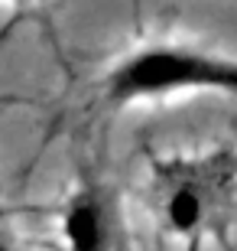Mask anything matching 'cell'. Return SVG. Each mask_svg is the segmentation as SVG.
<instances>
[{
	"instance_id": "6da1fadb",
	"label": "cell",
	"mask_w": 237,
	"mask_h": 251,
	"mask_svg": "<svg viewBox=\"0 0 237 251\" xmlns=\"http://www.w3.org/2000/svg\"><path fill=\"white\" fill-rule=\"evenodd\" d=\"M179 95L237 98V56L192 39H146L114 59L101 78V98L110 108L166 101Z\"/></svg>"
},
{
	"instance_id": "7a4b0ae2",
	"label": "cell",
	"mask_w": 237,
	"mask_h": 251,
	"mask_svg": "<svg viewBox=\"0 0 237 251\" xmlns=\"http://www.w3.org/2000/svg\"><path fill=\"white\" fill-rule=\"evenodd\" d=\"M237 183V150L169 157L153 167V209L166 235L195 245L224 222Z\"/></svg>"
},
{
	"instance_id": "3957f363",
	"label": "cell",
	"mask_w": 237,
	"mask_h": 251,
	"mask_svg": "<svg viewBox=\"0 0 237 251\" xmlns=\"http://www.w3.org/2000/svg\"><path fill=\"white\" fill-rule=\"evenodd\" d=\"M62 251H120V209L104 183L82 179L55 205Z\"/></svg>"
},
{
	"instance_id": "277c9868",
	"label": "cell",
	"mask_w": 237,
	"mask_h": 251,
	"mask_svg": "<svg viewBox=\"0 0 237 251\" xmlns=\"http://www.w3.org/2000/svg\"><path fill=\"white\" fill-rule=\"evenodd\" d=\"M7 3H33V0H7Z\"/></svg>"
},
{
	"instance_id": "5b68a950",
	"label": "cell",
	"mask_w": 237,
	"mask_h": 251,
	"mask_svg": "<svg viewBox=\"0 0 237 251\" xmlns=\"http://www.w3.org/2000/svg\"><path fill=\"white\" fill-rule=\"evenodd\" d=\"M3 251H17V248H13V245H3Z\"/></svg>"
}]
</instances>
